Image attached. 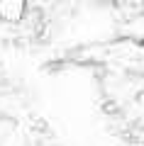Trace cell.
<instances>
[{"label": "cell", "mask_w": 144, "mask_h": 146, "mask_svg": "<svg viewBox=\"0 0 144 146\" xmlns=\"http://www.w3.org/2000/svg\"><path fill=\"white\" fill-rule=\"evenodd\" d=\"M27 15V3L25 0H0V20L7 25H17Z\"/></svg>", "instance_id": "1"}, {"label": "cell", "mask_w": 144, "mask_h": 146, "mask_svg": "<svg viewBox=\"0 0 144 146\" xmlns=\"http://www.w3.org/2000/svg\"><path fill=\"white\" fill-rule=\"evenodd\" d=\"M32 129H39V131H46V124H44V122H42V119H37L34 124H32Z\"/></svg>", "instance_id": "3"}, {"label": "cell", "mask_w": 144, "mask_h": 146, "mask_svg": "<svg viewBox=\"0 0 144 146\" xmlns=\"http://www.w3.org/2000/svg\"><path fill=\"white\" fill-rule=\"evenodd\" d=\"M103 110H105V112H117V105H115V102H105Z\"/></svg>", "instance_id": "2"}]
</instances>
